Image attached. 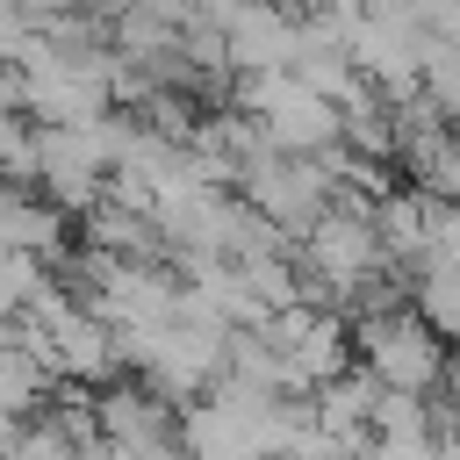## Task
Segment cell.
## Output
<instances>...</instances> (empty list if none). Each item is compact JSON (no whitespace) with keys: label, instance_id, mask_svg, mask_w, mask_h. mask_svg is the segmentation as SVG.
I'll return each mask as SVG.
<instances>
[{"label":"cell","instance_id":"obj_1","mask_svg":"<svg viewBox=\"0 0 460 460\" xmlns=\"http://www.w3.org/2000/svg\"><path fill=\"white\" fill-rule=\"evenodd\" d=\"M230 108H244V115L266 129V144H273V151H295V158H323V151L345 144V115H338L323 93H309V86L295 79V65L237 72V101H230Z\"/></svg>","mask_w":460,"mask_h":460},{"label":"cell","instance_id":"obj_2","mask_svg":"<svg viewBox=\"0 0 460 460\" xmlns=\"http://www.w3.org/2000/svg\"><path fill=\"white\" fill-rule=\"evenodd\" d=\"M237 194L259 208V216H273L295 244H302V230L338 201V151H323V158H295V151H259L244 172H237Z\"/></svg>","mask_w":460,"mask_h":460},{"label":"cell","instance_id":"obj_3","mask_svg":"<svg viewBox=\"0 0 460 460\" xmlns=\"http://www.w3.org/2000/svg\"><path fill=\"white\" fill-rule=\"evenodd\" d=\"M352 352L359 367L381 381V388H410V395H431L446 381V331H431L417 309H388V316H359L352 323Z\"/></svg>","mask_w":460,"mask_h":460},{"label":"cell","instance_id":"obj_4","mask_svg":"<svg viewBox=\"0 0 460 460\" xmlns=\"http://www.w3.org/2000/svg\"><path fill=\"white\" fill-rule=\"evenodd\" d=\"M259 338L280 352V367H288V388L295 395H316L323 381H338L345 374V316L331 309V302H288V309H273L266 323H259Z\"/></svg>","mask_w":460,"mask_h":460},{"label":"cell","instance_id":"obj_5","mask_svg":"<svg viewBox=\"0 0 460 460\" xmlns=\"http://www.w3.org/2000/svg\"><path fill=\"white\" fill-rule=\"evenodd\" d=\"M93 402H101V438L108 446H165V438H180V402L158 395L151 381L144 388H101Z\"/></svg>","mask_w":460,"mask_h":460},{"label":"cell","instance_id":"obj_6","mask_svg":"<svg viewBox=\"0 0 460 460\" xmlns=\"http://www.w3.org/2000/svg\"><path fill=\"white\" fill-rule=\"evenodd\" d=\"M0 252H36V259H65V208L36 201L22 180L0 172Z\"/></svg>","mask_w":460,"mask_h":460},{"label":"cell","instance_id":"obj_7","mask_svg":"<svg viewBox=\"0 0 460 460\" xmlns=\"http://www.w3.org/2000/svg\"><path fill=\"white\" fill-rule=\"evenodd\" d=\"M410 309H417L431 331L460 338V266H453V259H424V266H410Z\"/></svg>","mask_w":460,"mask_h":460},{"label":"cell","instance_id":"obj_8","mask_svg":"<svg viewBox=\"0 0 460 460\" xmlns=\"http://www.w3.org/2000/svg\"><path fill=\"white\" fill-rule=\"evenodd\" d=\"M43 381H50V367H43L22 338L0 331V417H29L36 395H43Z\"/></svg>","mask_w":460,"mask_h":460},{"label":"cell","instance_id":"obj_9","mask_svg":"<svg viewBox=\"0 0 460 460\" xmlns=\"http://www.w3.org/2000/svg\"><path fill=\"white\" fill-rule=\"evenodd\" d=\"M43 288H50V259H36V252H0V323L22 316Z\"/></svg>","mask_w":460,"mask_h":460},{"label":"cell","instance_id":"obj_10","mask_svg":"<svg viewBox=\"0 0 460 460\" xmlns=\"http://www.w3.org/2000/svg\"><path fill=\"white\" fill-rule=\"evenodd\" d=\"M438 438H388V431H367V453L359 460H431Z\"/></svg>","mask_w":460,"mask_h":460}]
</instances>
